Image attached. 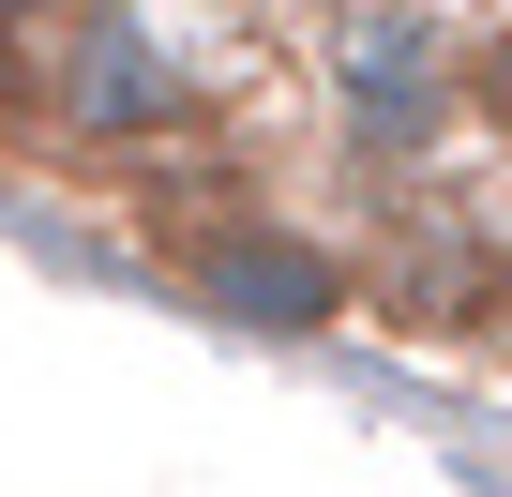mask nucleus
Returning <instances> with one entry per match:
<instances>
[{
	"label": "nucleus",
	"instance_id": "f03ea898",
	"mask_svg": "<svg viewBox=\"0 0 512 497\" xmlns=\"http://www.w3.org/2000/svg\"><path fill=\"white\" fill-rule=\"evenodd\" d=\"M332 91H347V136H377V151H422V136L467 106V76L437 61V16H407V0H377V16L347 31Z\"/></svg>",
	"mask_w": 512,
	"mask_h": 497
},
{
	"label": "nucleus",
	"instance_id": "20e7f679",
	"mask_svg": "<svg viewBox=\"0 0 512 497\" xmlns=\"http://www.w3.org/2000/svg\"><path fill=\"white\" fill-rule=\"evenodd\" d=\"M467 106H482V121H497V136H512V31H497V46H482V61H467Z\"/></svg>",
	"mask_w": 512,
	"mask_h": 497
},
{
	"label": "nucleus",
	"instance_id": "39448f33",
	"mask_svg": "<svg viewBox=\"0 0 512 497\" xmlns=\"http://www.w3.org/2000/svg\"><path fill=\"white\" fill-rule=\"evenodd\" d=\"M0 16H61V0H0Z\"/></svg>",
	"mask_w": 512,
	"mask_h": 497
},
{
	"label": "nucleus",
	"instance_id": "f257e3e1",
	"mask_svg": "<svg viewBox=\"0 0 512 497\" xmlns=\"http://www.w3.org/2000/svg\"><path fill=\"white\" fill-rule=\"evenodd\" d=\"M46 121L91 136V151H151L196 121V61L151 31V16H76L61 61H46Z\"/></svg>",
	"mask_w": 512,
	"mask_h": 497
},
{
	"label": "nucleus",
	"instance_id": "7ed1b4c3",
	"mask_svg": "<svg viewBox=\"0 0 512 497\" xmlns=\"http://www.w3.org/2000/svg\"><path fill=\"white\" fill-rule=\"evenodd\" d=\"M196 287H211V317H241V332H317V317L347 302V272L317 257V241H287V226H226L211 257H196Z\"/></svg>",
	"mask_w": 512,
	"mask_h": 497
}]
</instances>
